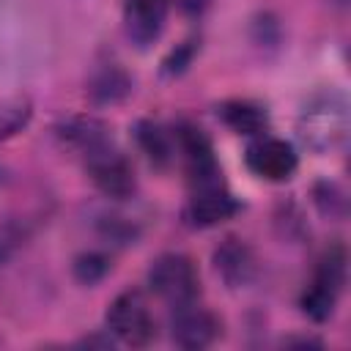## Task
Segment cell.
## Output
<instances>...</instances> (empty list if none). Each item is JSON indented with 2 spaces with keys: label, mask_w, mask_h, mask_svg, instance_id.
<instances>
[{
  "label": "cell",
  "mask_w": 351,
  "mask_h": 351,
  "mask_svg": "<svg viewBox=\"0 0 351 351\" xmlns=\"http://www.w3.org/2000/svg\"><path fill=\"white\" fill-rule=\"evenodd\" d=\"M74 151L82 154L88 176L107 197H129L134 192V170L112 143V134L107 126L93 132V137L82 140Z\"/></svg>",
  "instance_id": "cell-1"
},
{
  "label": "cell",
  "mask_w": 351,
  "mask_h": 351,
  "mask_svg": "<svg viewBox=\"0 0 351 351\" xmlns=\"http://www.w3.org/2000/svg\"><path fill=\"white\" fill-rule=\"evenodd\" d=\"M299 134L304 145L313 151H332L337 148L348 134V110L346 101L335 93L318 96L302 110L299 118Z\"/></svg>",
  "instance_id": "cell-2"
},
{
  "label": "cell",
  "mask_w": 351,
  "mask_h": 351,
  "mask_svg": "<svg viewBox=\"0 0 351 351\" xmlns=\"http://www.w3.org/2000/svg\"><path fill=\"white\" fill-rule=\"evenodd\" d=\"M343 285H346V250L340 244H332L321 255L313 280L302 293V310L313 321H326L337 307Z\"/></svg>",
  "instance_id": "cell-3"
},
{
  "label": "cell",
  "mask_w": 351,
  "mask_h": 351,
  "mask_svg": "<svg viewBox=\"0 0 351 351\" xmlns=\"http://www.w3.org/2000/svg\"><path fill=\"white\" fill-rule=\"evenodd\" d=\"M148 285L170 307H181V304L197 302V296H200L197 266L192 263V258H186L181 252L159 255L148 269Z\"/></svg>",
  "instance_id": "cell-4"
},
{
  "label": "cell",
  "mask_w": 351,
  "mask_h": 351,
  "mask_svg": "<svg viewBox=\"0 0 351 351\" xmlns=\"http://www.w3.org/2000/svg\"><path fill=\"white\" fill-rule=\"evenodd\" d=\"M107 329L126 346H148L156 335L151 307L140 291L118 293L107 307Z\"/></svg>",
  "instance_id": "cell-5"
},
{
  "label": "cell",
  "mask_w": 351,
  "mask_h": 351,
  "mask_svg": "<svg viewBox=\"0 0 351 351\" xmlns=\"http://www.w3.org/2000/svg\"><path fill=\"white\" fill-rule=\"evenodd\" d=\"M244 162L258 178H266V181H288L299 165L293 145L269 134H258L247 145Z\"/></svg>",
  "instance_id": "cell-6"
},
{
  "label": "cell",
  "mask_w": 351,
  "mask_h": 351,
  "mask_svg": "<svg viewBox=\"0 0 351 351\" xmlns=\"http://www.w3.org/2000/svg\"><path fill=\"white\" fill-rule=\"evenodd\" d=\"M170 329H173V340L181 348H206L219 335V321L211 310L200 307L197 302H189L173 307Z\"/></svg>",
  "instance_id": "cell-7"
},
{
  "label": "cell",
  "mask_w": 351,
  "mask_h": 351,
  "mask_svg": "<svg viewBox=\"0 0 351 351\" xmlns=\"http://www.w3.org/2000/svg\"><path fill=\"white\" fill-rule=\"evenodd\" d=\"M167 5L170 0H126L123 22H126V36L134 47L145 49L162 36Z\"/></svg>",
  "instance_id": "cell-8"
},
{
  "label": "cell",
  "mask_w": 351,
  "mask_h": 351,
  "mask_svg": "<svg viewBox=\"0 0 351 351\" xmlns=\"http://www.w3.org/2000/svg\"><path fill=\"white\" fill-rule=\"evenodd\" d=\"M236 211H239V203L228 192L225 181L222 184H211V186H200V189H189L186 219L195 228H211V225L233 217Z\"/></svg>",
  "instance_id": "cell-9"
},
{
  "label": "cell",
  "mask_w": 351,
  "mask_h": 351,
  "mask_svg": "<svg viewBox=\"0 0 351 351\" xmlns=\"http://www.w3.org/2000/svg\"><path fill=\"white\" fill-rule=\"evenodd\" d=\"M214 266L230 288H244L255 277V255L239 239H225L222 247L214 252Z\"/></svg>",
  "instance_id": "cell-10"
},
{
  "label": "cell",
  "mask_w": 351,
  "mask_h": 351,
  "mask_svg": "<svg viewBox=\"0 0 351 351\" xmlns=\"http://www.w3.org/2000/svg\"><path fill=\"white\" fill-rule=\"evenodd\" d=\"M217 115L233 129V132H239V134H263V129H266V123H269V118H266V110L263 107H258V104H252V101H225V104H219L217 107Z\"/></svg>",
  "instance_id": "cell-11"
},
{
  "label": "cell",
  "mask_w": 351,
  "mask_h": 351,
  "mask_svg": "<svg viewBox=\"0 0 351 351\" xmlns=\"http://www.w3.org/2000/svg\"><path fill=\"white\" fill-rule=\"evenodd\" d=\"M90 96L96 101H118L132 90V80L126 77V71L115 63H104L101 69H96V74L90 77Z\"/></svg>",
  "instance_id": "cell-12"
},
{
  "label": "cell",
  "mask_w": 351,
  "mask_h": 351,
  "mask_svg": "<svg viewBox=\"0 0 351 351\" xmlns=\"http://www.w3.org/2000/svg\"><path fill=\"white\" fill-rule=\"evenodd\" d=\"M137 143L140 148L145 151V156L156 165V167H165L170 159H173V151H176V137H170L159 123L154 121H140L137 123Z\"/></svg>",
  "instance_id": "cell-13"
},
{
  "label": "cell",
  "mask_w": 351,
  "mask_h": 351,
  "mask_svg": "<svg viewBox=\"0 0 351 351\" xmlns=\"http://www.w3.org/2000/svg\"><path fill=\"white\" fill-rule=\"evenodd\" d=\"M30 101L25 96H5L0 99V140L14 137L19 129L27 126L30 121Z\"/></svg>",
  "instance_id": "cell-14"
},
{
  "label": "cell",
  "mask_w": 351,
  "mask_h": 351,
  "mask_svg": "<svg viewBox=\"0 0 351 351\" xmlns=\"http://www.w3.org/2000/svg\"><path fill=\"white\" fill-rule=\"evenodd\" d=\"M107 269H110V263H107V258H104V255H99V252L80 255V258H77V263H74V274H77V280H80V282H85V285L99 282V280L107 274Z\"/></svg>",
  "instance_id": "cell-15"
},
{
  "label": "cell",
  "mask_w": 351,
  "mask_h": 351,
  "mask_svg": "<svg viewBox=\"0 0 351 351\" xmlns=\"http://www.w3.org/2000/svg\"><path fill=\"white\" fill-rule=\"evenodd\" d=\"M178 5H181V11H186V14H200V11L208 5V0H178Z\"/></svg>",
  "instance_id": "cell-16"
},
{
  "label": "cell",
  "mask_w": 351,
  "mask_h": 351,
  "mask_svg": "<svg viewBox=\"0 0 351 351\" xmlns=\"http://www.w3.org/2000/svg\"><path fill=\"white\" fill-rule=\"evenodd\" d=\"M0 181H3V167H0Z\"/></svg>",
  "instance_id": "cell-17"
}]
</instances>
